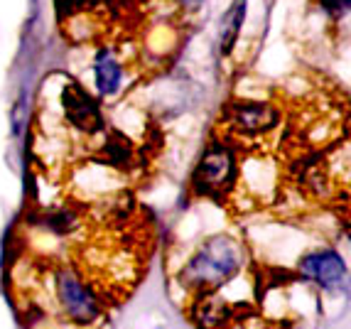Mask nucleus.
<instances>
[{
    "label": "nucleus",
    "mask_w": 351,
    "mask_h": 329,
    "mask_svg": "<svg viewBox=\"0 0 351 329\" xmlns=\"http://www.w3.org/2000/svg\"><path fill=\"white\" fill-rule=\"evenodd\" d=\"M241 263H243V253L239 243L228 236H214L202 243L187 260L180 273V280L187 290L199 295L214 293L241 271Z\"/></svg>",
    "instance_id": "f257e3e1"
},
{
    "label": "nucleus",
    "mask_w": 351,
    "mask_h": 329,
    "mask_svg": "<svg viewBox=\"0 0 351 329\" xmlns=\"http://www.w3.org/2000/svg\"><path fill=\"white\" fill-rule=\"evenodd\" d=\"M54 293L64 315L79 327H91L104 312L96 290L74 268L62 265L54 271Z\"/></svg>",
    "instance_id": "f03ea898"
},
{
    "label": "nucleus",
    "mask_w": 351,
    "mask_h": 329,
    "mask_svg": "<svg viewBox=\"0 0 351 329\" xmlns=\"http://www.w3.org/2000/svg\"><path fill=\"white\" fill-rule=\"evenodd\" d=\"M236 180V158L231 147L214 145L202 155L197 170H194V189L206 197H219L231 189Z\"/></svg>",
    "instance_id": "7ed1b4c3"
},
{
    "label": "nucleus",
    "mask_w": 351,
    "mask_h": 329,
    "mask_svg": "<svg viewBox=\"0 0 351 329\" xmlns=\"http://www.w3.org/2000/svg\"><path fill=\"white\" fill-rule=\"evenodd\" d=\"M226 123L243 136H261L280 123V116L273 106L261 101H236L226 108Z\"/></svg>",
    "instance_id": "20e7f679"
},
{
    "label": "nucleus",
    "mask_w": 351,
    "mask_h": 329,
    "mask_svg": "<svg viewBox=\"0 0 351 329\" xmlns=\"http://www.w3.org/2000/svg\"><path fill=\"white\" fill-rule=\"evenodd\" d=\"M62 108H64V116L71 128L82 130V133H99V130H104V116L99 111V103L82 86H76V84L64 86V91H62Z\"/></svg>",
    "instance_id": "39448f33"
},
{
    "label": "nucleus",
    "mask_w": 351,
    "mask_h": 329,
    "mask_svg": "<svg viewBox=\"0 0 351 329\" xmlns=\"http://www.w3.org/2000/svg\"><path fill=\"white\" fill-rule=\"evenodd\" d=\"M300 273L310 278L312 282L322 288H339L346 278V263L341 260L339 253L334 251H315L300 258Z\"/></svg>",
    "instance_id": "423d86ee"
},
{
    "label": "nucleus",
    "mask_w": 351,
    "mask_h": 329,
    "mask_svg": "<svg viewBox=\"0 0 351 329\" xmlns=\"http://www.w3.org/2000/svg\"><path fill=\"white\" fill-rule=\"evenodd\" d=\"M192 317L194 322L199 324V329H223L234 322L236 307L228 305L226 300H221L217 290L214 293H202L197 297V302H194Z\"/></svg>",
    "instance_id": "0eeeda50"
},
{
    "label": "nucleus",
    "mask_w": 351,
    "mask_h": 329,
    "mask_svg": "<svg viewBox=\"0 0 351 329\" xmlns=\"http://www.w3.org/2000/svg\"><path fill=\"white\" fill-rule=\"evenodd\" d=\"M94 82L96 88H99L104 96H113L121 88V82H123V66L113 57V52L108 49H101L96 54L94 62Z\"/></svg>",
    "instance_id": "6e6552de"
},
{
    "label": "nucleus",
    "mask_w": 351,
    "mask_h": 329,
    "mask_svg": "<svg viewBox=\"0 0 351 329\" xmlns=\"http://www.w3.org/2000/svg\"><path fill=\"white\" fill-rule=\"evenodd\" d=\"M135 158V150L128 141H125L121 133H111V136L106 138V143L101 145V160L113 167H125L130 164Z\"/></svg>",
    "instance_id": "1a4fd4ad"
},
{
    "label": "nucleus",
    "mask_w": 351,
    "mask_h": 329,
    "mask_svg": "<svg viewBox=\"0 0 351 329\" xmlns=\"http://www.w3.org/2000/svg\"><path fill=\"white\" fill-rule=\"evenodd\" d=\"M243 18H246V0H239L226 15V23H223V32H221V52H228L234 47L236 37H239V29L243 25Z\"/></svg>",
    "instance_id": "9d476101"
},
{
    "label": "nucleus",
    "mask_w": 351,
    "mask_h": 329,
    "mask_svg": "<svg viewBox=\"0 0 351 329\" xmlns=\"http://www.w3.org/2000/svg\"><path fill=\"white\" fill-rule=\"evenodd\" d=\"M57 3V12L62 18H74L79 12H86L99 3V0H54Z\"/></svg>",
    "instance_id": "9b49d317"
},
{
    "label": "nucleus",
    "mask_w": 351,
    "mask_h": 329,
    "mask_svg": "<svg viewBox=\"0 0 351 329\" xmlns=\"http://www.w3.org/2000/svg\"><path fill=\"white\" fill-rule=\"evenodd\" d=\"M319 3H322L324 10L329 15H334V18H339V15H344L349 10V0H319Z\"/></svg>",
    "instance_id": "f8f14e48"
},
{
    "label": "nucleus",
    "mask_w": 351,
    "mask_h": 329,
    "mask_svg": "<svg viewBox=\"0 0 351 329\" xmlns=\"http://www.w3.org/2000/svg\"><path fill=\"white\" fill-rule=\"evenodd\" d=\"M182 3H184V5H197L199 0H182Z\"/></svg>",
    "instance_id": "ddd939ff"
}]
</instances>
